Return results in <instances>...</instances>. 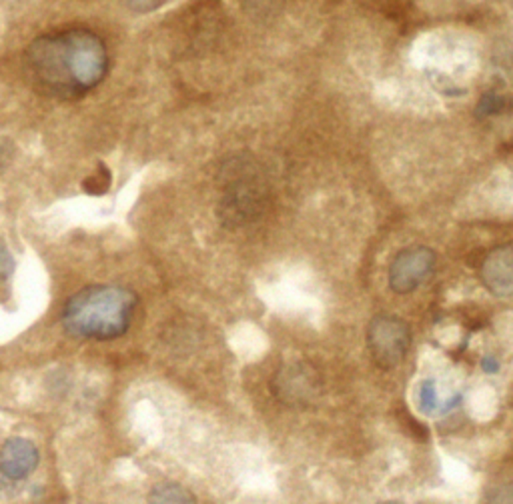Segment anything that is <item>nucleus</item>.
I'll return each mask as SVG.
<instances>
[{
	"instance_id": "obj_1",
	"label": "nucleus",
	"mask_w": 513,
	"mask_h": 504,
	"mask_svg": "<svg viewBox=\"0 0 513 504\" xmlns=\"http://www.w3.org/2000/svg\"><path fill=\"white\" fill-rule=\"evenodd\" d=\"M108 66L107 44L85 26L41 34L22 56L24 76L32 88L58 100H76L95 90Z\"/></svg>"
},
{
	"instance_id": "obj_2",
	"label": "nucleus",
	"mask_w": 513,
	"mask_h": 504,
	"mask_svg": "<svg viewBox=\"0 0 513 504\" xmlns=\"http://www.w3.org/2000/svg\"><path fill=\"white\" fill-rule=\"evenodd\" d=\"M139 296L120 284H90L66 298L61 313L64 332L78 340L108 342L128 332Z\"/></svg>"
},
{
	"instance_id": "obj_3",
	"label": "nucleus",
	"mask_w": 513,
	"mask_h": 504,
	"mask_svg": "<svg viewBox=\"0 0 513 504\" xmlns=\"http://www.w3.org/2000/svg\"><path fill=\"white\" fill-rule=\"evenodd\" d=\"M271 390L279 402L291 409H307L323 392V378L309 362H287L271 380Z\"/></svg>"
},
{
	"instance_id": "obj_4",
	"label": "nucleus",
	"mask_w": 513,
	"mask_h": 504,
	"mask_svg": "<svg viewBox=\"0 0 513 504\" xmlns=\"http://www.w3.org/2000/svg\"><path fill=\"white\" fill-rule=\"evenodd\" d=\"M367 347L377 367L395 368L409 352L411 330L395 315H377L367 326Z\"/></svg>"
},
{
	"instance_id": "obj_5",
	"label": "nucleus",
	"mask_w": 513,
	"mask_h": 504,
	"mask_svg": "<svg viewBox=\"0 0 513 504\" xmlns=\"http://www.w3.org/2000/svg\"><path fill=\"white\" fill-rule=\"evenodd\" d=\"M265 206L267 196L263 184L249 177H239L224 189L217 214L227 229H241L255 222L265 212Z\"/></svg>"
},
{
	"instance_id": "obj_6",
	"label": "nucleus",
	"mask_w": 513,
	"mask_h": 504,
	"mask_svg": "<svg viewBox=\"0 0 513 504\" xmlns=\"http://www.w3.org/2000/svg\"><path fill=\"white\" fill-rule=\"evenodd\" d=\"M435 264L437 254L429 246H409L399 251L389 264V288L397 294L413 293L435 273Z\"/></svg>"
},
{
	"instance_id": "obj_7",
	"label": "nucleus",
	"mask_w": 513,
	"mask_h": 504,
	"mask_svg": "<svg viewBox=\"0 0 513 504\" xmlns=\"http://www.w3.org/2000/svg\"><path fill=\"white\" fill-rule=\"evenodd\" d=\"M41 464L38 446L24 436H11L0 446V476L9 483H22Z\"/></svg>"
},
{
	"instance_id": "obj_8",
	"label": "nucleus",
	"mask_w": 513,
	"mask_h": 504,
	"mask_svg": "<svg viewBox=\"0 0 513 504\" xmlns=\"http://www.w3.org/2000/svg\"><path fill=\"white\" fill-rule=\"evenodd\" d=\"M480 276L485 288L495 296H513V242L499 244L483 256Z\"/></svg>"
},
{
	"instance_id": "obj_9",
	"label": "nucleus",
	"mask_w": 513,
	"mask_h": 504,
	"mask_svg": "<svg viewBox=\"0 0 513 504\" xmlns=\"http://www.w3.org/2000/svg\"><path fill=\"white\" fill-rule=\"evenodd\" d=\"M149 504H197V500L182 484L160 483L149 493Z\"/></svg>"
},
{
	"instance_id": "obj_10",
	"label": "nucleus",
	"mask_w": 513,
	"mask_h": 504,
	"mask_svg": "<svg viewBox=\"0 0 513 504\" xmlns=\"http://www.w3.org/2000/svg\"><path fill=\"white\" fill-rule=\"evenodd\" d=\"M419 404H421V410H425V412H433V410L437 409V390H435L433 380H425L421 384Z\"/></svg>"
},
{
	"instance_id": "obj_11",
	"label": "nucleus",
	"mask_w": 513,
	"mask_h": 504,
	"mask_svg": "<svg viewBox=\"0 0 513 504\" xmlns=\"http://www.w3.org/2000/svg\"><path fill=\"white\" fill-rule=\"evenodd\" d=\"M108 187H110V174H108L107 170L105 172H95V174H90L85 180V190L90 192V194H103V192H107Z\"/></svg>"
},
{
	"instance_id": "obj_12",
	"label": "nucleus",
	"mask_w": 513,
	"mask_h": 504,
	"mask_svg": "<svg viewBox=\"0 0 513 504\" xmlns=\"http://www.w3.org/2000/svg\"><path fill=\"white\" fill-rule=\"evenodd\" d=\"M14 268H16L14 256H12L11 251H9V246L4 244V241L0 238V280L11 278Z\"/></svg>"
},
{
	"instance_id": "obj_13",
	"label": "nucleus",
	"mask_w": 513,
	"mask_h": 504,
	"mask_svg": "<svg viewBox=\"0 0 513 504\" xmlns=\"http://www.w3.org/2000/svg\"><path fill=\"white\" fill-rule=\"evenodd\" d=\"M487 504H513V483L499 484L487 494Z\"/></svg>"
},
{
	"instance_id": "obj_14",
	"label": "nucleus",
	"mask_w": 513,
	"mask_h": 504,
	"mask_svg": "<svg viewBox=\"0 0 513 504\" xmlns=\"http://www.w3.org/2000/svg\"><path fill=\"white\" fill-rule=\"evenodd\" d=\"M162 0H127V6L137 14H149V12L157 11Z\"/></svg>"
},
{
	"instance_id": "obj_15",
	"label": "nucleus",
	"mask_w": 513,
	"mask_h": 504,
	"mask_svg": "<svg viewBox=\"0 0 513 504\" xmlns=\"http://www.w3.org/2000/svg\"><path fill=\"white\" fill-rule=\"evenodd\" d=\"M499 368V364H497V360L493 357H485L483 358V370L485 372H495Z\"/></svg>"
},
{
	"instance_id": "obj_16",
	"label": "nucleus",
	"mask_w": 513,
	"mask_h": 504,
	"mask_svg": "<svg viewBox=\"0 0 513 504\" xmlns=\"http://www.w3.org/2000/svg\"><path fill=\"white\" fill-rule=\"evenodd\" d=\"M379 504H401V503H391V500H387V503H379Z\"/></svg>"
}]
</instances>
